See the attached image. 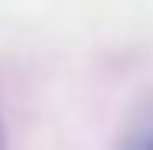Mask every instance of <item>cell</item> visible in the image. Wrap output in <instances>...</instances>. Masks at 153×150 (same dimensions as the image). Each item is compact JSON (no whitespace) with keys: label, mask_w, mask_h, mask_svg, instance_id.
Listing matches in <instances>:
<instances>
[{"label":"cell","mask_w":153,"mask_h":150,"mask_svg":"<svg viewBox=\"0 0 153 150\" xmlns=\"http://www.w3.org/2000/svg\"><path fill=\"white\" fill-rule=\"evenodd\" d=\"M117 150H153V104H147L124 131Z\"/></svg>","instance_id":"obj_1"},{"label":"cell","mask_w":153,"mask_h":150,"mask_svg":"<svg viewBox=\"0 0 153 150\" xmlns=\"http://www.w3.org/2000/svg\"><path fill=\"white\" fill-rule=\"evenodd\" d=\"M0 150H7V131H3V118H0Z\"/></svg>","instance_id":"obj_2"}]
</instances>
